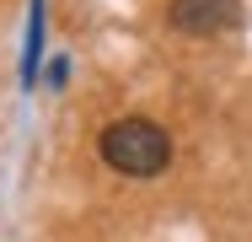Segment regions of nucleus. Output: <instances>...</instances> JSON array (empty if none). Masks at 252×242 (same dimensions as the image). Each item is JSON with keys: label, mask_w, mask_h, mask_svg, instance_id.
Returning a JSON list of instances; mask_svg holds the SVG:
<instances>
[{"label": "nucleus", "mask_w": 252, "mask_h": 242, "mask_svg": "<svg viewBox=\"0 0 252 242\" xmlns=\"http://www.w3.org/2000/svg\"><path fill=\"white\" fill-rule=\"evenodd\" d=\"M102 161L124 178H156L172 161V140L151 119H118L102 129Z\"/></svg>", "instance_id": "f257e3e1"}, {"label": "nucleus", "mask_w": 252, "mask_h": 242, "mask_svg": "<svg viewBox=\"0 0 252 242\" xmlns=\"http://www.w3.org/2000/svg\"><path fill=\"white\" fill-rule=\"evenodd\" d=\"M166 22L188 38H220L242 27V0H172Z\"/></svg>", "instance_id": "f03ea898"}]
</instances>
